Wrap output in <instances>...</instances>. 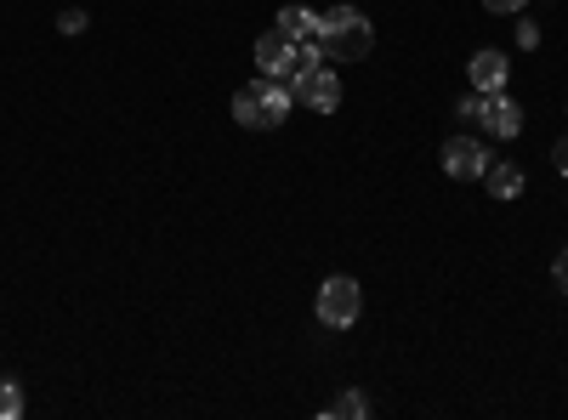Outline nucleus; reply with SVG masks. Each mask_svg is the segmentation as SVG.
<instances>
[{
	"mask_svg": "<svg viewBox=\"0 0 568 420\" xmlns=\"http://www.w3.org/2000/svg\"><path fill=\"white\" fill-rule=\"evenodd\" d=\"M23 414V387L12 376H0V420H18Z\"/></svg>",
	"mask_w": 568,
	"mask_h": 420,
	"instance_id": "ddd939ff",
	"label": "nucleus"
},
{
	"mask_svg": "<svg viewBox=\"0 0 568 420\" xmlns=\"http://www.w3.org/2000/svg\"><path fill=\"white\" fill-rule=\"evenodd\" d=\"M551 278H557V290H562V296H568V250H562V256H557V267H551Z\"/></svg>",
	"mask_w": 568,
	"mask_h": 420,
	"instance_id": "a211bd4d",
	"label": "nucleus"
},
{
	"mask_svg": "<svg viewBox=\"0 0 568 420\" xmlns=\"http://www.w3.org/2000/svg\"><path fill=\"white\" fill-rule=\"evenodd\" d=\"M291 91H296V103H302V109H318V114H336V109H342V80L329 74L324 63L302 69Z\"/></svg>",
	"mask_w": 568,
	"mask_h": 420,
	"instance_id": "7ed1b4c3",
	"label": "nucleus"
},
{
	"mask_svg": "<svg viewBox=\"0 0 568 420\" xmlns=\"http://www.w3.org/2000/svg\"><path fill=\"white\" fill-rule=\"evenodd\" d=\"M455 114H460L466 125H484V91H466V98L455 103Z\"/></svg>",
	"mask_w": 568,
	"mask_h": 420,
	"instance_id": "4468645a",
	"label": "nucleus"
},
{
	"mask_svg": "<svg viewBox=\"0 0 568 420\" xmlns=\"http://www.w3.org/2000/svg\"><path fill=\"white\" fill-rule=\"evenodd\" d=\"M291 103H296V91H284V80H267V74H262V131L284 125Z\"/></svg>",
	"mask_w": 568,
	"mask_h": 420,
	"instance_id": "6e6552de",
	"label": "nucleus"
},
{
	"mask_svg": "<svg viewBox=\"0 0 568 420\" xmlns=\"http://www.w3.org/2000/svg\"><path fill=\"white\" fill-rule=\"evenodd\" d=\"M364 414H369V398H364V392H353V387H347V392H336V398L324 403V420H364Z\"/></svg>",
	"mask_w": 568,
	"mask_h": 420,
	"instance_id": "9b49d317",
	"label": "nucleus"
},
{
	"mask_svg": "<svg viewBox=\"0 0 568 420\" xmlns=\"http://www.w3.org/2000/svg\"><path fill=\"white\" fill-rule=\"evenodd\" d=\"M484 131H489V136H506V143H511V136L524 131V109H517L506 91H484Z\"/></svg>",
	"mask_w": 568,
	"mask_h": 420,
	"instance_id": "423d86ee",
	"label": "nucleus"
},
{
	"mask_svg": "<svg viewBox=\"0 0 568 420\" xmlns=\"http://www.w3.org/2000/svg\"><path fill=\"white\" fill-rule=\"evenodd\" d=\"M313 34H318V45H324L329 63H358V58L375 52V29H369V18L353 12V7H329L324 18L313 12Z\"/></svg>",
	"mask_w": 568,
	"mask_h": 420,
	"instance_id": "f257e3e1",
	"label": "nucleus"
},
{
	"mask_svg": "<svg viewBox=\"0 0 568 420\" xmlns=\"http://www.w3.org/2000/svg\"><path fill=\"white\" fill-rule=\"evenodd\" d=\"M58 29H63V34H85V12H80V7H74V12H63V18H58Z\"/></svg>",
	"mask_w": 568,
	"mask_h": 420,
	"instance_id": "f3484780",
	"label": "nucleus"
},
{
	"mask_svg": "<svg viewBox=\"0 0 568 420\" xmlns=\"http://www.w3.org/2000/svg\"><path fill=\"white\" fill-rule=\"evenodd\" d=\"M278 29L291 34V40H302V34H313V12L307 7H284L278 12Z\"/></svg>",
	"mask_w": 568,
	"mask_h": 420,
	"instance_id": "f8f14e48",
	"label": "nucleus"
},
{
	"mask_svg": "<svg viewBox=\"0 0 568 420\" xmlns=\"http://www.w3.org/2000/svg\"><path fill=\"white\" fill-rule=\"evenodd\" d=\"M506 74H511L506 52H495V45L471 52V85H478V91H500V85H506Z\"/></svg>",
	"mask_w": 568,
	"mask_h": 420,
	"instance_id": "0eeeda50",
	"label": "nucleus"
},
{
	"mask_svg": "<svg viewBox=\"0 0 568 420\" xmlns=\"http://www.w3.org/2000/svg\"><path fill=\"white\" fill-rule=\"evenodd\" d=\"M358 313H364V290H358V278L329 273L324 285H318V324H324V330H353Z\"/></svg>",
	"mask_w": 568,
	"mask_h": 420,
	"instance_id": "f03ea898",
	"label": "nucleus"
},
{
	"mask_svg": "<svg viewBox=\"0 0 568 420\" xmlns=\"http://www.w3.org/2000/svg\"><path fill=\"white\" fill-rule=\"evenodd\" d=\"M233 120L251 125V131H262V80H251V85L233 91Z\"/></svg>",
	"mask_w": 568,
	"mask_h": 420,
	"instance_id": "9d476101",
	"label": "nucleus"
},
{
	"mask_svg": "<svg viewBox=\"0 0 568 420\" xmlns=\"http://www.w3.org/2000/svg\"><path fill=\"white\" fill-rule=\"evenodd\" d=\"M256 69L267 74V80H284V74H302V63H296V40L284 34V29H273V34H262L256 40Z\"/></svg>",
	"mask_w": 568,
	"mask_h": 420,
	"instance_id": "39448f33",
	"label": "nucleus"
},
{
	"mask_svg": "<svg viewBox=\"0 0 568 420\" xmlns=\"http://www.w3.org/2000/svg\"><path fill=\"white\" fill-rule=\"evenodd\" d=\"M551 160H557V171L568 176V136H557V154H551Z\"/></svg>",
	"mask_w": 568,
	"mask_h": 420,
	"instance_id": "6ab92c4d",
	"label": "nucleus"
},
{
	"mask_svg": "<svg viewBox=\"0 0 568 420\" xmlns=\"http://www.w3.org/2000/svg\"><path fill=\"white\" fill-rule=\"evenodd\" d=\"M517 45H524V52H535V45H540V23H517Z\"/></svg>",
	"mask_w": 568,
	"mask_h": 420,
	"instance_id": "2eb2a0df",
	"label": "nucleus"
},
{
	"mask_svg": "<svg viewBox=\"0 0 568 420\" xmlns=\"http://www.w3.org/2000/svg\"><path fill=\"white\" fill-rule=\"evenodd\" d=\"M484 7H489L495 18H517V12H524V7H529V0H484Z\"/></svg>",
	"mask_w": 568,
	"mask_h": 420,
	"instance_id": "dca6fc26",
	"label": "nucleus"
},
{
	"mask_svg": "<svg viewBox=\"0 0 568 420\" xmlns=\"http://www.w3.org/2000/svg\"><path fill=\"white\" fill-rule=\"evenodd\" d=\"M484 182H489V199H517V194H524V171L506 165V160H489Z\"/></svg>",
	"mask_w": 568,
	"mask_h": 420,
	"instance_id": "1a4fd4ad",
	"label": "nucleus"
},
{
	"mask_svg": "<svg viewBox=\"0 0 568 420\" xmlns=\"http://www.w3.org/2000/svg\"><path fill=\"white\" fill-rule=\"evenodd\" d=\"M489 148L478 143V136H449V143H444V171L455 176V182H478L484 171H489Z\"/></svg>",
	"mask_w": 568,
	"mask_h": 420,
	"instance_id": "20e7f679",
	"label": "nucleus"
}]
</instances>
